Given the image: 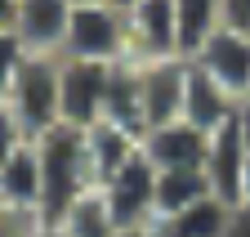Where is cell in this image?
I'll return each mask as SVG.
<instances>
[{"mask_svg":"<svg viewBox=\"0 0 250 237\" xmlns=\"http://www.w3.org/2000/svg\"><path fill=\"white\" fill-rule=\"evenodd\" d=\"M183 58L174 0H139L125 9V63H161Z\"/></svg>","mask_w":250,"mask_h":237,"instance_id":"cell-4","label":"cell"},{"mask_svg":"<svg viewBox=\"0 0 250 237\" xmlns=\"http://www.w3.org/2000/svg\"><path fill=\"white\" fill-rule=\"evenodd\" d=\"M241 197H250V152H246V174H241Z\"/></svg>","mask_w":250,"mask_h":237,"instance_id":"cell-27","label":"cell"},{"mask_svg":"<svg viewBox=\"0 0 250 237\" xmlns=\"http://www.w3.org/2000/svg\"><path fill=\"white\" fill-rule=\"evenodd\" d=\"M107 81H112V63H72V58H62V72H58L62 126H72V130L99 126L103 103H107Z\"/></svg>","mask_w":250,"mask_h":237,"instance_id":"cell-5","label":"cell"},{"mask_svg":"<svg viewBox=\"0 0 250 237\" xmlns=\"http://www.w3.org/2000/svg\"><path fill=\"white\" fill-rule=\"evenodd\" d=\"M36 237H67V233H62V228H58V224H45V228H41V233H36Z\"/></svg>","mask_w":250,"mask_h":237,"instance_id":"cell-28","label":"cell"},{"mask_svg":"<svg viewBox=\"0 0 250 237\" xmlns=\"http://www.w3.org/2000/svg\"><path fill=\"white\" fill-rule=\"evenodd\" d=\"M72 5L76 0H18L14 14V36L27 54H62V36L72 22Z\"/></svg>","mask_w":250,"mask_h":237,"instance_id":"cell-9","label":"cell"},{"mask_svg":"<svg viewBox=\"0 0 250 237\" xmlns=\"http://www.w3.org/2000/svg\"><path fill=\"white\" fill-rule=\"evenodd\" d=\"M103 121L121 126L143 139V108H139V63H112L107 81V103H103Z\"/></svg>","mask_w":250,"mask_h":237,"instance_id":"cell-14","label":"cell"},{"mask_svg":"<svg viewBox=\"0 0 250 237\" xmlns=\"http://www.w3.org/2000/svg\"><path fill=\"white\" fill-rule=\"evenodd\" d=\"M206 143L210 134H201L197 126L188 121H170V126H156L139 139L143 157L156 170H201L206 166Z\"/></svg>","mask_w":250,"mask_h":237,"instance_id":"cell-11","label":"cell"},{"mask_svg":"<svg viewBox=\"0 0 250 237\" xmlns=\"http://www.w3.org/2000/svg\"><path fill=\"white\" fill-rule=\"evenodd\" d=\"M206 197H214L206 170H156V219L179 215V211H192V206H201Z\"/></svg>","mask_w":250,"mask_h":237,"instance_id":"cell-15","label":"cell"},{"mask_svg":"<svg viewBox=\"0 0 250 237\" xmlns=\"http://www.w3.org/2000/svg\"><path fill=\"white\" fill-rule=\"evenodd\" d=\"M183 94H188V58H161L139 63V108H143V134L156 126L183 121Z\"/></svg>","mask_w":250,"mask_h":237,"instance_id":"cell-7","label":"cell"},{"mask_svg":"<svg viewBox=\"0 0 250 237\" xmlns=\"http://www.w3.org/2000/svg\"><path fill=\"white\" fill-rule=\"evenodd\" d=\"M14 14H18V0H0V36L14 32Z\"/></svg>","mask_w":250,"mask_h":237,"instance_id":"cell-25","label":"cell"},{"mask_svg":"<svg viewBox=\"0 0 250 237\" xmlns=\"http://www.w3.org/2000/svg\"><path fill=\"white\" fill-rule=\"evenodd\" d=\"M31 143H36V161H41V211L49 224H58L67 215V206L94 188L89 166H85V130L54 126L49 134Z\"/></svg>","mask_w":250,"mask_h":237,"instance_id":"cell-1","label":"cell"},{"mask_svg":"<svg viewBox=\"0 0 250 237\" xmlns=\"http://www.w3.org/2000/svg\"><path fill=\"white\" fill-rule=\"evenodd\" d=\"M121 237H152V233H147V228H125Z\"/></svg>","mask_w":250,"mask_h":237,"instance_id":"cell-29","label":"cell"},{"mask_svg":"<svg viewBox=\"0 0 250 237\" xmlns=\"http://www.w3.org/2000/svg\"><path fill=\"white\" fill-rule=\"evenodd\" d=\"M22 143H31V139H27V134H22V126L14 121V112L0 103V170H5V161L18 152Z\"/></svg>","mask_w":250,"mask_h":237,"instance_id":"cell-22","label":"cell"},{"mask_svg":"<svg viewBox=\"0 0 250 237\" xmlns=\"http://www.w3.org/2000/svg\"><path fill=\"white\" fill-rule=\"evenodd\" d=\"M174 14H179L183 58H192L219 27H224V0H174Z\"/></svg>","mask_w":250,"mask_h":237,"instance_id":"cell-19","label":"cell"},{"mask_svg":"<svg viewBox=\"0 0 250 237\" xmlns=\"http://www.w3.org/2000/svg\"><path fill=\"white\" fill-rule=\"evenodd\" d=\"M103 197L121 228H147L156 219V166L143 157V148L103 184Z\"/></svg>","mask_w":250,"mask_h":237,"instance_id":"cell-6","label":"cell"},{"mask_svg":"<svg viewBox=\"0 0 250 237\" xmlns=\"http://www.w3.org/2000/svg\"><path fill=\"white\" fill-rule=\"evenodd\" d=\"M58 72H62V58H49V54H27L22 67H18V81H14L5 108L14 112V121L22 126L27 139H41L54 126H62Z\"/></svg>","mask_w":250,"mask_h":237,"instance_id":"cell-2","label":"cell"},{"mask_svg":"<svg viewBox=\"0 0 250 237\" xmlns=\"http://www.w3.org/2000/svg\"><path fill=\"white\" fill-rule=\"evenodd\" d=\"M58 228L67 233V237H121V233H125V228L116 224V215H112L103 188L81 193V197L67 206V215L58 219Z\"/></svg>","mask_w":250,"mask_h":237,"instance_id":"cell-16","label":"cell"},{"mask_svg":"<svg viewBox=\"0 0 250 237\" xmlns=\"http://www.w3.org/2000/svg\"><path fill=\"white\" fill-rule=\"evenodd\" d=\"M76 5H85V0H76Z\"/></svg>","mask_w":250,"mask_h":237,"instance_id":"cell-31","label":"cell"},{"mask_svg":"<svg viewBox=\"0 0 250 237\" xmlns=\"http://www.w3.org/2000/svg\"><path fill=\"white\" fill-rule=\"evenodd\" d=\"M72 63H125V9L112 0L72 5V22L62 36V54Z\"/></svg>","mask_w":250,"mask_h":237,"instance_id":"cell-3","label":"cell"},{"mask_svg":"<svg viewBox=\"0 0 250 237\" xmlns=\"http://www.w3.org/2000/svg\"><path fill=\"white\" fill-rule=\"evenodd\" d=\"M192 63L219 81L232 99H246L250 94V36L232 32V27H219V32L192 54Z\"/></svg>","mask_w":250,"mask_h":237,"instance_id":"cell-8","label":"cell"},{"mask_svg":"<svg viewBox=\"0 0 250 237\" xmlns=\"http://www.w3.org/2000/svg\"><path fill=\"white\" fill-rule=\"evenodd\" d=\"M112 5H116V9H130V5H139V0H112Z\"/></svg>","mask_w":250,"mask_h":237,"instance_id":"cell-30","label":"cell"},{"mask_svg":"<svg viewBox=\"0 0 250 237\" xmlns=\"http://www.w3.org/2000/svg\"><path fill=\"white\" fill-rule=\"evenodd\" d=\"M0 197L18 201V206H36V211H41V161H36V143H22L18 152L5 161V170H0Z\"/></svg>","mask_w":250,"mask_h":237,"instance_id":"cell-18","label":"cell"},{"mask_svg":"<svg viewBox=\"0 0 250 237\" xmlns=\"http://www.w3.org/2000/svg\"><path fill=\"white\" fill-rule=\"evenodd\" d=\"M237 126H241V134H246V143H250V94L237 103Z\"/></svg>","mask_w":250,"mask_h":237,"instance_id":"cell-26","label":"cell"},{"mask_svg":"<svg viewBox=\"0 0 250 237\" xmlns=\"http://www.w3.org/2000/svg\"><path fill=\"white\" fill-rule=\"evenodd\" d=\"M134 152H139V134L121 130V126H112V121L89 126V130H85V166H89V184L103 188L125 161H134Z\"/></svg>","mask_w":250,"mask_h":237,"instance_id":"cell-13","label":"cell"},{"mask_svg":"<svg viewBox=\"0 0 250 237\" xmlns=\"http://www.w3.org/2000/svg\"><path fill=\"white\" fill-rule=\"evenodd\" d=\"M224 219H228V201L206 197L201 206H192V211H179V215L156 219L147 233L152 237H219V233H224Z\"/></svg>","mask_w":250,"mask_h":237,"instance_id":"cell-17","label":"cell"},{"mask_svg":"<svg viewBox=\"0 0 250 237\" xmlns=\"http://www.w3.org/2000/svg\"><path fill=\"white\" fill-rule=\"evenodd\" d=\"M246 152H250V143L237 126V116L224 126V130H214L210 143H206V179H210V193L219 201H241V174H246Z\"/></svg>","mask_w":250,"mask_h":237,"instance_id":"cell-10","label":"cell"},{"mask_svg":"<svg viewBox=\"0 0 250 237\" xmlns=\"http://www.w3.org/2000/svg\"><path fill=\"white\" fill-rule=\"evenodd\" d=\"M49 219L36 211V206H18L0 197V237H36Z\"/></svg>","mask_w":250,"mask_h":237,"instance_id":"cell-20","label":"cell"},{"mask_svg":"<svg viewBox=\"0 0 250 237\" xmlns=\"http://www.w3.org/2000/svg\"><path fill=\"white\" fill-rule=\"evenodd\" d=\"M22 58H27V49L18 45L14 32H5V36H0V103H9V90H14V81H18Z\"/></svg>","mask_w":250,"mask_h":237,"instance_id":"cell-21","label":"cell"},{"mask_svg":"<svg viewBox=\"0 0 250 237\" xmlns=\"http://www.w3.org/2000/svg\"><path fill=\"white\" fill-rule=\"evenodd\" d=\"M219 237H250V197L228 206V219H224V233Z\"/></svg>","mask_w":250,"mask_h":237,"instance_id":"cell-23","label":"cell"},{"mask_svg":"<svg viewBox=\"0 0 250 237\" xmlns=\"http://www.w3.org/2000/svg\"><path fill=\"white\" fill-rule=\"evenodd\" d=\"M224 27L250 36V0H224Z\"/></svg>","mask_w":250,"mask_h":237,"instance_id":"cell-24","label":"cell"},{"mask_svg":"<svg viewBox=\"0 0 250 237\" xmlns=\"http://www.w3.org/2000/svg\"><path fill=\"white\" fill-rule=\"evenodd\" d=\"M237 103L219 81H210L192 58H188V94H183V121L188 126H197L201 134H214V130H224L232 116H237Z\"/></svg>","mask_w":250,"mask_h":237,"instance_id":"cell-12","label":"cell"}]
</instances>
